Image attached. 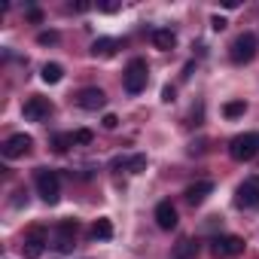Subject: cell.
<instances>
[{
    "label": "cell",
    "instance_id": "obj_1",
    "mask_svg": "<svg viewBox=\"0 0 259 259\" xmlns=\"http://www.w3.org/2000/svg\"><path fill=\"white\" fill-rule=\"evenodd\" d=\"M147 82H150V67H147V61H144V58H132V61H128V67H125V73H122L125 92H128V95H141V92L147 89Z\"/></svg>",
    "mask_w": 259,
    "mask_h": 259
},
{
    "label": "cell",
    "instance_id": "obj_2",
    "mask_svg": "<svg viewBox=\"0 0 259 259\" xmlns=\"http://www.w3.org/2000/svg\"><path fill=\"white\" fill-rule=\"evenodd\" d=\"M34 183H37V192H40V198H43L46 204H55V201H58L61 186H58V174H55L52 168H40L37 177H34Z\"/></svg>",
    "mask_w": 259,
    "mask_h": 259
},
{
    "label": "cell",
    "instance_id": "obj_3",
    "mask_svg": "<svg viewBox=\"0 0 259 259\" xmlns=\"http://www.w3.org/2000/svg\"><path fill=\"white\" fill-rule=\"evenodd\" d=\"M229 153L235 162H250L256 153H259V135L256 132H247V135H238L232 144H229Z\"/></svg>",
    "mask_w": 259,
    "mask_h": 259
},
{
    "label": "cell",
    "instance_id": "obj_4",
    "mask_svg": "<svg viewBox=\"0 0 259 259\" xmlns=\"http://www.w3.org/2000/svg\"><path fill=\"white\" fill-rule=\"evenodd\" d=\"M256 34L253 31H244V34H238L235 37V43H232V61L235 64H247V61H253V55H256Z\"/></svg>",
    "mask_w": 259,
    "mask_h": 259
},
{
    "label": "cell",
    "instance_id": "obj_5",
    "mask_svg": "<svg viewBox=\"0 0 259 259\" xmlns=\"http://www.w3.org/2000/svg\"><path fill=\"white\" fill-rule=\"evenodd\" d=\"M244 238H238V235H220V238H213V256L217 259H226V256H238V253H244Z\"/></svg>",
    "mask_w": 259,
    "mask_h": 259
},
{
    "label": "cell",
    "instance_id": "obj_6",
    "mask_svg": "<svg viewBox=\"0 0 259 259\" xmlns=\"http://www.w3.org/2000/svg\"><path fill=\"white\" fill-rule=\"evenodd\" d=\"M22 113H25V119H28V122H43V119H49V113H52V104H49V98H40V95H34V98H28V101H25Z\"/></svg>",
    "mask_w": 259,
    "mask_h": 259
},
{
    "label": "cell",
    "instance_id": "obj_7",
    "mask_svg": "<svg viewBox=\"0 0 259 259\" xmlns=\"http://www.w3.org/2000/svg\"><path fill=\"white\" fill-rule=\"evenodd\" d=\"M76 220H61L58 223V229H55V244L52 247H58L61 253H70L73 250V238H76Z\"/></svg>",
    "mask_w": 259,
    "mask_h": 259
},
{
    "label": "cell",
    "instance_id": "obj_8",
    "mask_svg": "<svg viewBox=\"0 0 259 259\" xmlns=\"http://www.w3.org/2000/svg\"><path fill=\"white\" fill-rule=\"evenodd\" d=\"M235 204L238 207H259V180L253 177V180H244L241 186H238V192H235Z\"/></svg>",
    "mask_w": 259,
    "mask_h": 259
},
{
    "label": "cell",
    "instance_id": "obj_9",
    "mask_svg": "<svg viewBox=\"0 0 259 259\" xmlns=\"http://www.w3.org/2000/svg\"><path fill=\"white\" fill-rule=\"evenodd\" d=\"M31 147H34V138H31V135H13V138H7V144H4V156H7V159H22V156L31 153Z\"/></svg>",
    "mask_w": 259,
    "mask_h": 259
},
{
    "label": "cell",
    "instance_id": "obj_10",
    "mask_svg": "<svg viewBox=\"0 0 259 259\" xmlns=\"http://www.w3.org/2000/svg\"><path fill=\"white\" fill-rule=\"evenodd\" d=\"M76 104L82 107V110H89V113H95V110H101L104 104H107V95L101 92V89H82L79 95H76Z\"/></svg>",
    "mask_w": 259,
    "mask_h": 259
},
{
    "label": "cell",
    "instance_id": "obj_11",
    "mask_svg": "<svg viewBox=\"0 0 259 259\" xmlns=\"http://www.w3.org/2000/svg\"><path fill=\"white\" fill-rule=\"evenodd\" d=\"M43 244H46V232H43V229H31V235H28L25 244H22L25 259H40V256H43Z\"/></svg>",
    "mask_w": 259,
    "mask_h": 259
},
{
    "label": "cell",
    "instance_id": "obj_12",
    "mask_svg": "<svg viewBox=\"0 0 259 259\" xmlns=\"http://www.w3.org/2000/svg\"><path fill=\"white\" fill-rule=\"evenodd\" d=\"M156 223H159V229L171 232V229L177 226V207H174L171 201H159V207H156Z\"/></svg>",
    "mask_w": 259,
    "mask_h": 259
},
{
    "label": "cell",
    "instance_id": "obj_13",
    "mask_svg": "<svg viewBox=\"0 0 259 259\" xmlns=\"http://www.w3.org/2000/svg\"><path fill=\"white\" fill-rule=\"evenodd\" d=\"M210 192H213V183H210V180H198V183H192V186L186 189V201H189V204H201Z\"/></svg>",
    "mask_w": 259,
    "mask_h": 259
},
{
    "label": "cell",
    "instance_id": "obj_14",
    "mask_svg": "<svg viewBox=\"0 0 259 259\" xmlns=\"http://www.w3.org/2000/svg\"><path fill=\"white\" fill-rule=\"evenodd\" d=\"M153 46L162 49V52H171L177 46V34L171 28H159V31H153Z\"/></svg>",
    "mask_w": 259,
    "mask_h": 259
},
{
    "label": "cell",
    "instance_id": "obj_15",
    "mask_svg": "<svg viewBox=\"0 0 259 259\" xmlns=\"http://www.w3.org/2000/svg\"><path fill=\"white\" fill-rule=\"evenodd\" d=\"M116 49H119V43H116L113 37H101V40L92 43V55H95V58H113Z\"/></svg>",
    "mask_w": 259,
    "mask_h": 259
},
{
    "label": "cell",
    "instance_id": "obj_16",
    "mask_svg": "<svg viewBox=\"0 0 259 259\" xmlns=\"http://www.w3.org/2000/svg\"><path fill=\"white\" fill-rule=\"evenodd\" d=\"M43 82H49V85H55V82H61V76H64V67L61 64H55V61H49V64H43Z\"/></svg>",
    "mask_w": 259,
    "mask_h": 259
},
{
    "label": "cell",
    "instance_id": "obj_17",
    "mask_svg": "<svg viewBox=\"0 0 259 259\" xmlns=\"http://www.w3.org/2000/svg\"><path fill=\"white\" fill-rule=\"evenodd\" d=\"M92 238H98V241H107V238H113V223H110L107 217L95 220V226H92Z\"/></svg>",
    "mask_w": 259,
    "mask_h": 259
},
{
    "label": "cell",
    "instance_id": "obj_18",
    "mask_svg": "<svg viewBox=\"0 0 259 259\" xmlns=\"http://www.w3.org/2000/svg\"><path fill=\"white\" fill-rule=\"evenodd\" d=\"M195 253H198V244L189 241V238H183V241L174 247V259H195Z\"/></svg>",
    "mask_w": 259,
    "mask_h": 259
},
{
    "label": "cell",
    "instance_id": "obj_19",
    "mask_svg": "<svg viewBox=\"0 0 259 259\" xmlns=\"http://www.w3.org/2000/svg\"><path fill=\"white\" fill-rule=\"evenodd\" d=\"M125 171H132V174H141V171H147V156H144V153L132 156V159L125 162Z\"/></svg>",
    "mask_w": 259,
    "mask_h": 259
},
{
    "label": "cell",
    "instance_id": "obj_20",
    "mask_svg": "<svg viewBox=\"0 0 259 259\" xmlns=\"http://www.w3.org/2000/svg\"><path fill=\"white\" fill-rule=\"evenodd\" d=\"M244 110H247V104H244V101H229V104L223 107L226 119H238V116H244Z\"/></svg>",
    "mask_w": 259,
    "mask_h": 259
},
{
    "label": "cell",
    "instance_id": "obj_21",
    "mask_svg": "<svg viewBox=\"0 0 259 259\" xmlns=\"http://www.w3.org/2000/svg\"><path fill=\"white\" fill-rule=\"evenodd\" d=\"M52 147H55V153H67L73 147V135H55L52 138Z\"/></svg>",
    "mask_w": 259,
    "mask_h": 259
},
{
    "label": "cell",
    "instance_id": "obj_22",
    "mask_svg": "<svg viewBox=\"0 0 259 259\" xmlns=\"http://www.w3.org/2000/svg\"><path fill=\"white\" fill-rule=\"evenodd\" d=\"M92 132L89 128H79V132H73V147H85V144H92Z\"/></svg>",
    "mask_w": 259,
    "mask_h": 259
},
{
    "label": "cell",
    "instance_id": "obj_23",
    "mask_svg": "<svg viewBox=\"0 0 259 259\" xmlns=\"http://www.w3.org/2000/svg\"><path fill=\"white\" fill-rule=\"evenodd\" d=\"M37 43H40V46H52V43H58V31H40V34H37Z\"/></svg>",
    "mask_w": 259,
    "mask_h": 259
},
{
    "label": "cell",
    "instance_id": "obj_24",
    "mask_svg": "<svg viewBox=\"0 0 259 259\" xmlns=\"http://www.w3.org/2000/svg\"><path fill=\"white\" fill-rule=\"evenodd\" d=\"M226 25H229V22H226L223 16H213V19H210V28H213L217 34H220V31H226Z\"/></svg>",
    "mask_w": 259,
    "mask_h": 259
},
{
    "label": "cell",
    "instance_id": "obj_25",
    "mask_svg": "<svg viewBox=\"0 0 259 259\" xmlns=\"http://www.w3.org/2000/svg\"><path fill=\"white\" fill-rule=\"evenodd\" d=\"M101 122H104V128H107V132H113V128H116V125H119V119H116V116H113V113H107V116H104V119H101Z\"/></svg>",
    "mask_w": 259,
    "mask_h": 259
},
{
    "label": "cell",
    "instance_id": "obj_26",
    "mask_svg": "<svg viewBox=\"0 0 259 259\" xmlns=\"http://www.w3.org/2000/svg\"><path fill=\"white\" fill-rule=\"evenodd\" d=\"M174 98H177V92H174V85H165V89H162V101H165V104H171Z\"/></svg>",
    "mask_w": 259,
    "mask_h": 259
},
{
    "label": "cell",
    "instance_id": "obj_27",
    "mask_svg": "<svg viewBox=\"0 0 259 259\" xmlns=\"http://www.w3.org/2000/svg\"><path fill=\"white\" fill-rule=\"evenodd\" d=\"M28 19H31V22H43V13H40V10H28Z\"/></svg>",
    "mask_w": 259,
    "mask_h": 259
}]
</instances>
